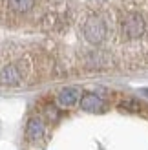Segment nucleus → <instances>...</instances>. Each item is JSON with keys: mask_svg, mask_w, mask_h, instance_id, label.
Returning <instances> with one entry per match:
<instances>
[{"mask_svg": "<svg viewBox=\"0 0 148 150\" xmlns=\"http://www.w3.org/2000/svg\"><path fill=\"white\" fill-rule=\"evenodd\" d=\"M80 31H82V37L88 44L101 46L108 39V20L99 11H88L80 22Z\"/></svg>", "mask_w": 148, "mask_h": 150, "instance_id": "f03ea898", "label": "nucleus"}, {"mask_svg": "<svg viewBox=\"0 0 148 150\" xmlns=\"http://www.w3.org/2000/svg\"><path fill=\"white\" fill-rule=\"evenodd\" d=\"M117 106H119V110H123V112H132V114H141V110L146 108L144 104H141V103L135 101V99H123Z\"/></svg>", "mask_w": 148, "mask_h": 150, "instance_id": "0eeeda50", "label": "nucleus"}, {"mask_svg": "<svg viewBox=\"0 0 148 150\" xmlns=\"http://www.w3.org/2000/svg\"><path fill=\"white\" fill-rule=\"evenodd\" d=\"M113 64V59L112 55H108L106 51H101V50H92V51H86L80 59V66H84L86 70H108L110 66Z\"/></svg>", "mask_w": 148, "mask_h": 150, "instance_id": "7ed1b4c3", "label": "nucleus"}, {"mask_svg": "<svg viewBox=\"0 0 148 150\" xmlns=\"http://www.w3.org/2000/svg\"><path fill=\"white\" fill-rule=\"evenodd\" d=\"M79 99H80V90H79L77 86H66V88H62L61 92H58V95H57V103L61 104L62 108L73 106V104H75Z\"/></svg>", "mask_w": 148, "mask_h": 150, "instance_id": "20e7f679", "label": "nucleus"}, {"mask_svg": "<svg viewBox=\"0 0 148 150\" xmlns=\"http://www.w3.org/2000/svg\"><path fill=\"white\" fill-rule=\"evenodd\" d=\"M104 108V101L97 93H84L80 97V110L84 112H101Z\"/></svg>", "mask_w": 148, "mask_h": 150, "instance_id": "423d86ee", "label": "nucleus"}, {"mask_svg": "<svg viewBox=\"0 0 148 150\" xmlns=\"http://www.w3.org/2000/svg\"><path fill=\"white\" fill-rule=\"evenodd\" d=\"M44 136V123L40 117H31L26 125V139L29 143H37Z\"/></svg>", "mask_w": 148, "mask_h": 150, "instance_id": "39448f33", "label": "nucleus"}, {"mask_svg": "<svg viewBox=\"0 0 148 150\" xmlns=\"http://www.w3.org/2000/svg\"><path fill=\"white\" fill-rule=\"evenodd\" d=\"M117 29H119V39L126 44H135L148 37V15L135 7L121 11L119 20H117Z\"/></svg>", "mask_w": 148, "mask_h": 150, "instance_id": "f257e3e1", "label": "nucleus"}]
</instances>
